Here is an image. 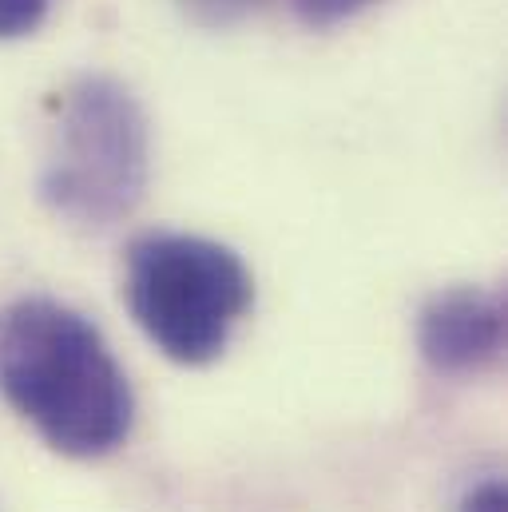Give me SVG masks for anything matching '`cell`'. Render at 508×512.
I'll return each mask as SVG.
<instances>
[{
    "instance_id": "2",
    "label": "cell",
    "mask_w": 508,
    "mask_h": 512,
    "mask_svg": "<svg viewBox=\"0 0 508 512\" xmlns=\"http://www.w3.org/2000/svg\"><path fill=\"white\" fill-rule=\"evenodd\" d=\"M124 298L139 330L179 366L215 362L254 302L251 270L199 235H139L124 258Z\"/></svg>"
},
{
    "instance_id": "7",
    "label": "cell",
    "mask_w": 508,
    "mask_h": 512,
    "mask_svg": "<svg viewBox=\"0 0 508 512\" xmlns=\"http://www.w3.org/2000/svg\"><path fill=\"white\" fill-rule=\"evenodd\" d=\"M179 4H183V12H187L191 20L211 24V28L231 24V20H239V16L251 8V0H179Z\"/></svg>"
},
{
    "instance_id": "5",
    "label": "cell",
    "mask_w": 508,
    "mask_h": 512,
    "mask_svg": "<svg viewBox=\"0 0 508 512\" xmlns=\"http://www.w3.org/2000/svg\"><path fill=\"white\" fill-rule=\"evenodd\" d=\"M290 4H294V12H298L306 24L326 28V24H338V20L358 16L362 8H370V4H378V0H290Z\"/></svg>"
},
{
    "instance_id": "6",
    "label": "cell",
    "mask_w": 508,
    "mask_h": 512,
    "mask_svg": "<svg viewBox=\"0 0 508 512\" xmlns=\"http://www.w3.org/2000/svg\"><path fill=\"white\" fill-rule=\"evenodd\" d=\"M48 4L52 0H0V40H12V36L32 32L44 20Z\"/></svg>"
},
{
    "instance_id": "8",
    "label": "cell",
    "mask_w": 508,
    "mask_h": 512,
    "mask_svg": "<svg viewBox=\"0 0 508 512\" xmlns=\"http://www.w3.org/2000/svg\"><path fill=\"white\" fill-rule=\"evenodd\" d=\"M461 512H508V505H505V485H501V481H489V485L473 489V493L465 497Z\"/></svg>"
},
{
    "instance_id": "1",
    "label": "cell",
    "mask_w": 508,
    "mask_h": 512,
    "mask_svg": "<svg viewBox=\"0 0 508 512\" xmlns=\"http://www.w3.org/2000/svg\"><path fill=\"white\" fill-rule=\"evenodd\" d=\"M0 397L64 457H108L135 397L104 334L72 306L20 298L0 310Z\"/></svg>"
},
{
    "instance_id": "4",
    "label": "cell",
    "mask_w": 508,
    "mask_h": 512,
    "mask_svg": "<svg viewBox=\"0 0 508 512\" xmlns=\"http://www.w3.org/2000/svg\"><path fill=\"white\" fill-rule=\"evenodd\" d=\"M421 358L445 378L485 374L505 350V298L485 286H453L425 302L417 318Z\"/></svg>"
},
{
    "instance_id": "3",
    "label": "cell",
    "mask_w": 508,
    "mask_h": 512,
    "mask_svg": "<svg viewBox=\"0 0 508 512\" xmlns=\"http://www.w3.org/2000/svg\"><path fill=\"white\" fill-rule=\"evenodd\" d=\"M147 155V120L135 96L108 76H84L56 104L40 199L76 227H112L147 191Z\"/></svg>"
}]
</instances>
